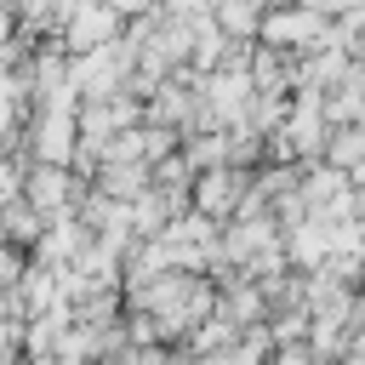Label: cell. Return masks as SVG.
Returning a JSON list of instances; mask_svg holds the SVG:
<instances>
[{
	"label": "cell",
	"mask_w": 365,
	"mask_h": 365,
	"mask_svg": "<svg viewBox=\"0 0 365 365\" xmlns=\"http://www.w3.org/2000/svg\"><path fill=\"white\" fill-rule=\"evenodd\" d=\"M188 194L200 200V211H205V222H211V217H222V211L245 205V177H240L234 165H222V171H211V177L188 182Z\"/></svg>",
	"instance_id": "obj_1"
},
{
	"label": "cell",
	"mask_w": 365,
	"mask_h": 365,
	"mask_svg": "<svg viewBox=\"0 0 365 365\" xmlns=\"http://www.w3.org/2000/svg\"><path fill=\"white\" fill-rule=\"evenodd\" d=\"M63 194H80V188H68V171H57V165H34L29 182H23V205H29L34 217H40V211H57Z\"/></svg>",
	"instance_id": "obj_2"
},
{
	"label": "cell",
	"mask_w": 365,
	"mask_h": 365,
	"mask_svg": "<svg viewBox=\"0 0 365 365\" xmlns=\"http://www.w3.org/2000/svg\"><path fill=\"white\" fill-rule=\"evenodd\" d=\"M331 160L342 165V171H354V160H359V125H342V131H331Z\"/></svg>",
	"instance_id": "obj_3"
},
{
	"label": "cell",
	"mask_w": 365,
	"mask_h": 365,
	"mask_svg": "<svg viewBox=\"0 0 365 365\" xmlns=\"http://www.w3.org/2000/svg\"><path fill=\"white\" fill-rule=\"evenodd\" d=\"M217 23H222L228 34H251V29L262 23V17H257L251 6H222V11H217Z\"/></svg>",
	"instance_id": "obj_4"
}]
</instances>
